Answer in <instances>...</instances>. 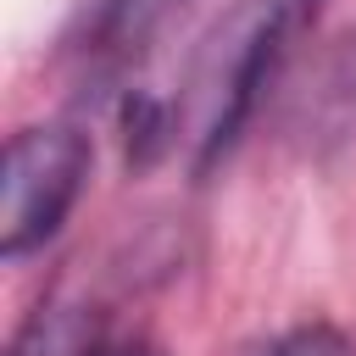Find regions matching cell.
Masks as SVG:
<instances>
[{
    "label": "cell",
    "instance_id": "obj_6",
    "mask_svg": "<svg viewBox=\"0 0 356 356\" xmlns=\"http://www.w3.org/2000/svg\"><path fill=\"white\" fill-rule=\"evenodd\" d=\"M95 356H161L156 345H145V339H106Z\"/></svg>",
    "mask_w": 356,
    "mask_h": 356
},
{
    "label": "cell",
    "instance_id": "obj_1",
    "mask_svg": "<svg viewBox=\"0 0 356 356\" xmlns=\"http://www.w3.org/2000/svg\"><path fill=\"white\" fill-rule=\"evenodd\" d=\"M289 6L284 0H234L200 39L189 72H184V95L172 100V139L184 150L189 178H206L245 134L284 33H289Z\"/></svg>",
    "mask_w": 356,
    "mask_h": 356
},
{
    "label": "cell",
    "instance_id": "obj_5",
    "mask_svg": "<svg viewBox=\"0 0 356 356\" xmlns=\"http://www.w3.org/2000/svg\"><path fill=\"white\" fill-rule=\"evenodd\" d=\"M256 356H356V345L334 323H295L273 334L267 345H256Z\"/></svg>",
    "mask_w": 356,
    "mask_h": 356
},
{
    "label": "cell",
    "instance_id": "obj_7",
    "mask_svg": "<svg viewBox=\"0 0 356 356\" xmlns=\"http://www.w3.org/2000/svg\"><path fill=\"white\" fill-rule=\"evenodd\" d=\"M284 6H289L295 17H317V6H323V0H284Z\"/></svg>",
    "mask_w": 356,
    "mask_h": 356
},
{
    "label": "cell",
    "instance_id": "obj_4",
    "mask_svg": "<svg viewBox=\"0 0 356 356\" xmlns=\"http://www.w3.org/2000/svg\"><path fill=\"white\" fill-rule=\"evenodd\" d=\"M106 345L100 323L89 317V306L72 300H39L28 312V323L11 339V356H95Z\"/></svg>",
    "mask_w": 356,
    "mask_h": 356
},
{
    "label": "cell",
    "instance_id": "obj_3",
    "mask_svg": "<svg viewBox=\"0 0 356 356\" xmlns=\"http://www.w3.org/2000/svg\"><path fill=\"white\" fill-rule=\"evenodd\" d=\"M184 11L189 0H78L56 39V61L67 83L89 100L122 95Z\"/></svg>",
    "mask_w": 356,
    "mask_h": 356
},
{
    "label": "cell",
    "instance_id": "obj_2",
    "mask_svg": "<svg viewBox=\"0 0 356 356\" xmlns=\"http://www.w3.org/2000/svg\"><path fill=\"white\" fill-rule=\"evenodd\" d=\"M95 167V145L78 122H33L17 128L6 145V172H0V256L22 261L44 250L67 211L78 206L83 184Z\"/></svg>",
    "mask_w": 356,
    "mask_h": 356
}]
</instances>
